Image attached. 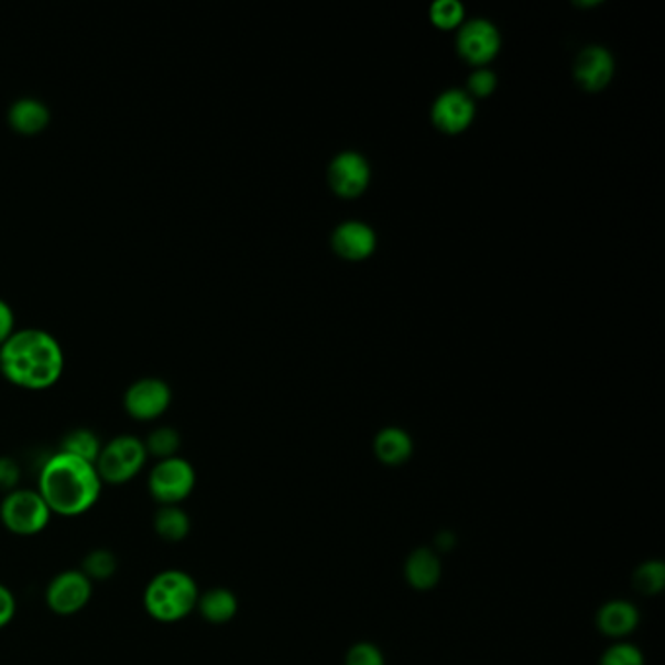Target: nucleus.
Listing matches in <instances>:
<instances>
[{
	"label": "nucleus",
	"instance_id": "obj_1",
	"mask_svg": "<svg viewBox=\"0 0 665 665\" xmlns=\"http://www.w3.org/2000/svg\"><path fill=\"white\" fill-rule=\"evenodd\" d=\"M65 369V351L52 332L26 326L0 344V371L10 383L42 391L59 381Z\"/></svg>",
	"mask_w": 665,
	"mask_h": 665
},
{
	"label": "nucleus",
	"instance_id": "obj_2",
	"mask_svg": "<svg viewBox=\"0 0 665 665\" xmlns=\"http://www.w3.org/2000/svg\"><path fill=\"white\" fill-rule=\"evenodd\" d=\"M102 488L95 462L63 451L43 462L37 478V492L53 515L61 517H78L90 512L100 500Z\"/></svg>",
	"mask_w": 665,
	"mask_h": 665
},
{
	"label": "nucleus",
	"instance_id": "obj_3",
	"mask_svg": "<svg viewBox=\"0 0 665 665\" xmlns=\"http://www.w3.org/2000/svg\"><path fill=\"white\" fill-rule=\"evenodd\" d=\"M199 589L188 571H159L153 580L146 584L143 593V606L151 619L159 623L172 624L184 621L192 611H196Z\"/></svg>",
	"mask_w": 665,
	"mask_h": 665
},
{
	"label": "nucleus",
	"instance_id": "obj_4",
	"mask_svg": "<svg viewBox=\"0 0 665 665\" xmlns=\"http://www.w3.org/2000/svg\"><path fill=\"white\" fill-rule=\"evenodd\" d=\"M146 459L149 455L141 437L131 434L116 435L108 444L102 445L96 459V470L103 484L121 487L139 477Z\"/></svg>",
	"mask_w": 665,
	"mask_h": 665
},
{
	"label": "nucleus",
	"instance_id": "obj_5",
	"mask_svg": "<svg viewBox=\"0 0 665 665\" xmlns=\"http://www.w3.org/2000/svg\"><path fill=\"white\" fill-rule=\"evenodd\" d=\"M52 510L37 490L17 488L4 494L0 502V521L12 535L34 537L47 530L52 521Z\"/></svg>",
	"mask_w": 665,
	"mask_h": 665
},
{
	"label": "nucleus",
	"instance_id": "obj_6",
	"mask_svg": "<svg viewBox=\"0 0 665 665\" xmlns=\"http://www.w3.org/2000/svg\"><path fill=\"white\" fill-rule=\"evenodd\" d=\"M196 469L184 457L156 461L149 475V492L161 505H179L196 488Z\"/></svg>",
	"mask_w": 665,
	"mask_h": 665
},
{
	"label": "nucleus",
	"instance_id": "obj_7",
	"mask_svg": "<svg viewBox=\"0 0 665 665\" xmlns=\"http://www.w3.org/2000/svg\"><path fill=\"white\" fill-rule=\"evenodd\" d=\"M171 402V384L163 377H139L123 393V408L131 418L141 422L161 418Z\"/></svg>",
	"mask_w": 665,
	"mask_h": 665
},
{
	"label": "nucleus",
	"instance_id": "obj_8",
	"mask_svg": "<svg viewBox=\"0 0 665 665\" xmlns=\"http://www.w3.org/2000/svg\"><path fill=\"white\" fill-rule=\"evenodd\" d=\"M95 586L80 570H63L45 589V603L53 613L70 617L85 609L92 599Z\"/></svg>",
	"mask_w": 665,
	"mask_h": 665
},
{
	"label": "nucleus",
	"instance_id": "obj_9",
	"mask_svg": "<svg viewBox=\"0 0 665 665\" xmlns=\"http://www.w3.org/2000/svg\"><path fill=\"white\" fill-rule=\"evenodd\" d=\"M498 28L484 18H475L459 30L457 47L465 59L472 65H487L500 52Z\"/></svg>",
	"mask_w": 665,
	"mask_h": 665
},
{
	"label": "nucleus",
	"instance_id": "obj_10",
	"mask_svg": "<svg viewBox=\"0 0 665 665\" xmlns=\"http://www.w3.org/2000/svg\"><path fill=\"white\" fill-rule=\"evenodd\" d=\"M328 178H330V186H332L334 192H338L340 196H359L369 184L371 168H369V163H367L363 154L346 151V153L334 156L330 171H328Z\"/></svg>",
	"mask_w": 665,
	"mask_h": 665
},
{
	"label": "nucleus",
	"instance_id": "obj_11",
	"mask_svg": "<svg viewBox=\"0 0 665 665\" xmlns=\"http://www.w3.org/2000/svg\"><path fill=\"white\" fill-rule=\"evenodd\" d=\"M613 57L601 45L584 47L580 55L576 57L574 77L578 80V85L588 92H598L601 88H606L609 80L613 78Z\"/></svg>",
	"mask_w": 665,
	"mask_h": 665
},
{
	"label": "nucleus",
	"instance_id": "obj_12",
	"mask_svg": "<svg viewBox=\"0 0 665 665\" xmlns=\"http://www.w3.org/2000/svg\"><path fill=\"white\" fill-rule=\"evenodd\" d=\"M475 118V102L462 90H445L437 96L432 108V120L435 126L447 133H459L470 126Z\"/></svg>",
	"mask_w": 665,
	"mask_h": 665
},
{
	"label": "nucleus",
	"instance_id": "obj_13",
	"mask_svg": "<svg viewBox=\"0 0 665 665\" xmlns=\"http://www.w3.org/2000/svg\"><path fill=\"white\" fill-rule=\"evenodd\" d=\"M334 250L348 260H363L375 250V231L361 221L341 222L332 235Z\"/></svg>",
	"mask_w": 665,
	"mask_h": 665
},
{
	"label": "nucleus",
	"instance_id": "obj_14",
	"mask_svg": "<svg viewBox=\"0 0 665 665\" xmlns=\"http://www.w3.org/2000/svg\"><path fill=\"white\" fill-rule=\"evenodd\" d=\"M52 121V111L50 106L35 98V96H22L10 103L9 123L10 128L24 133V135H35L50 126Z\"/></svg>",
	"mask_w": 665,
	"mask_h": 665
},
{
	"label": "nucleus",
	"instance_id": "obj_15",
	"mask_svg": "<svg viewBox=\"0 0 665 665\" xmlns=\"http://www.w3.org/2000/svg\"><path fill=\"white\" fill-rule=\"evenodd\" d=\"M640 613L636 607L626 599L607 601L599 609L598 629L611 639H624L639 626Z\"/></svg>",
	"mask_w": 665,
	"mask_h": 665
},
{
	"label": "nucleus",
	"instance_id": "obj_16",
	"mask_svg": "<svg viewBox=\"0 0 665 665\" xmlns=\"http://www.w3.org/2000/svg\"><path fill=\"white\" fill-rule=\"evenodd\" d=\"M404 576L410 586L418 591L434 589L441 578V563L434 550L418 548L404 564Z\"/></svg>",
	"mask_w": 665,
	"mask_h": 665
},
{
	"label": "nucleus",
	"instance_id": "obj_17",
	"mask_svg": "<svg viewBox=\"0 0 665 665\" xmlns=\"http://www.w3.org/2000/svg\"><path fill=\"white\" fill-rule=\"evenodd\" d=\"M196 609L207 623L225 624L239 613V599L231 589H207L205 593H199Z\"/></svg>",
	"mask_w": 665,
	"mask_h": 665
},
{
	"label": "nucleus",
	"instance_id": "obj_18",
	"mask_svg": "<svg viewBox=\"0 0 665 665\" xmlns=\"http://www.w3.org/2000/svg\"><path fill=\"white\" fill-rule=\"evenodd\" d=\"M412 451H414L412 439L401 427H384L377 435V459L384 465H391V467L402 465V462L408 461Z\"/></svg>",
	"mask_w": 665,
	"mask_h": 665
},
{
	"label": "nucleus",
	"instance_id": "obj_19",
	"mask_svg": "<svg viewBox=\"0 0 665 665\" xmlns=\"http://www.w3.org/2000/svg\"><path fill=\"white\" fill-rule=\"evenodd\" d=\"M154 531L166 543H179L188 537L192 520L179 505H161L154 515Z\"/></svg>",
	"mask_w": 665,
	"mask_h": 665
},
{
	"label": "nucleus",
	"instance_id": "obj_20",
	"mask_svg": "<svg viewBox=\"0 0 665 665\" xmlns=\"http://www.w3.org/2000/svg\"><path fill=\"white\" fill-rule=\"evenodd\" d=\"M100 449H102L100 437L92 429H86V427H77V429L68 432L63 437V444H61V451L75 455L78 459H85V461L95 462V465L98 455H100Z\"/></svg>",
	"mask_w": 665,
	"mask_h": 665
},
{
	"label": "nucleus",
	"instance_id": "obj_21",
	"mask_svg": "<svg viewBox=\"0 0 665 665\" xmlns=\"http://www.w3.org/2000/svg\"><path fill=\"white\" fill-rule=\"evenodd\" d=\"M146 455H153L159 461L168 459V457H176L178 453L179 434L171 426L156 427L151 434L146 435L145 441Z\"/></svg>",
	"mask_w": 665,
	"mask_h": 665
},
{
	"label": "nucleus",
	"instance_id": "obj_22",
	"mask_svg": "<svg viewBox=\"0 0 665 665\" xmlns=\"http://www.w3.org/2000/svg\"><path fill=\"white\" fill-rule=\"evenodd\" d=\"M118 570V560L111 550L106 548H96L92 553H88L83 563L80 571L85 574L90 581H102L111 578Z\"/></svg>",
	"mask_w": 665,
	"mask_h": 665
},
{
	"label": "nucleus",
	"instance_id": "obj_23",
	"mask_svg": "<svg viewBox=\"0 0 665 665\" xmlns=\"http://www.w3.org/2000/svg\"><path fill=\"white\" fill-rule=\"evenodd\" d=\"M634 588L639 589L644 596H656L665 584V566L659 560H648V563L640 564L634 576Z\"/></svg>",
	"mask_w": 665,
	"mask_h": 665
},
{
	"label": "nucleus",
	"instance_id": "obj_24",
	"mask_svg": "<svg viewBox=\"0 0 665 665\" xmlns=\"http://www.w3.org/2000/svg\"><path fill=\"white\" fill-rule=\"evenodd\" d=\"M429 18L435 26L441 30L457 28L465 18V7L459 0H437L429 9Z\"/></svg>",
	"mask_w": 665,
	"mask_h": 665
},
{
	"label": "nucleus",
	"instance_id": "obj_25",
	"mask_svg": "<svg viewBox=\"0 0 665 665\" xmlns=\"http://www.w3.org/2000/svg\"><path fill=\"white\" fill-rule=\"evenodd\" d=\"M599 665H644V656L634 644L617 642L603 652Z\"/></svg>",
	"mask_w": 665,
	"mask_h": 665
},
{
	"label": "nucleus",
	"instance_id": "obj_26",
	"mask_svg": "<svg viewBox=\"0 0 665 665\" xmlns=\"http://www.w3.org/2000/svg\"><path fill=\"white\" fill-rule=\"evenodd\" d=\"M346 665H384L383 652L371 642H359L348 650Z\"/></svg>",
	"mask_w": 665,
	"mask_h": 665
},
{
	"label": "nucleus",
	"instance_id": "obj_27",
	"mask_svg": "<svg viewBox=\"0 0 665 665\" xmlns=\"http://www.w3.org/2000/svg\"><path fill=\"white\" fill-rule=\"evenodd\" d=\"M495 73H492L490 68H478L475 70L469 78V90L475 96L480 98H487L492 95L495 90Z\"/></svg>",
	"mask_w": 665,
	"mask_h": 665
},
{
	"label": "nucleus",
	"instance_id": "obj_28",
	"mask_svg": "<svg viewBox=\"0 0 665 665\" xmlns=\"http://www.w3.org/2000/svg\"><path fill=\"white\" fill-rule=\"evenodd\" d=\"M18 478H20V469L17 462L9 457H0V490L7 494L17 490Z\"/></svg>",
	"mask_w": 665,
	"mask_h": 665
},
{
	"label": "nucleus",
	"instance_id": "obj_29",
	"mask_svg": "<svg viewBox=\"0 0 665 665\" xmlns=\"http://www.w3.org/2000/svg\"><path fill=\"white\" fill-rule=\"evenodd\" d=\"M17 609L18 603L14 593L7 586L0 584V629H4V626L12 623V619L17 617Z\"/></svg>",
	"mask_w": 665,
	"mask_h": 665
},
{
	"label": "nucleus",
	"instance_id": "obj_30",
	"mask_svg": "<svg viewBox=\"0 0 665 665\" xmlns=\"http://www.w3.org/2000/svg\"><path fill=\"white\" fill-rule=\"evenodd\" d=\"M14 310L7 301L0 297V344L14 332Z\"/></svg>",
	"mask_w": 665,
	"mask_h": 665
}]
</instances>
